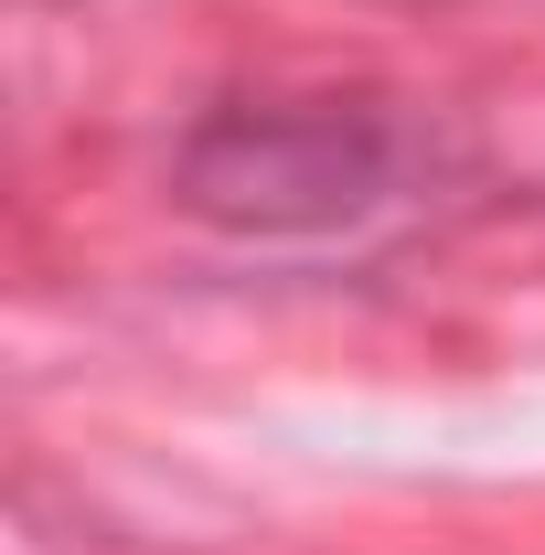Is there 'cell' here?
Listing matches in <instances>:
<instances>
[{
  "instance_id": "cell-1",
  "label": "cell",
  "mask_w": 545,
  "mask_h": 555,
  "mask_svg": "<svg viewBox=\"0 0 545 555\" xmlns=\"http://www.w3.org/2000/svg\"><path fill=\"white\" fill-rule=\"evenodd\" d=\"M407 129L385 107H236L182 150V204L246 235L353 224L396 193Z\"/></svg>"
}]
</instances>
